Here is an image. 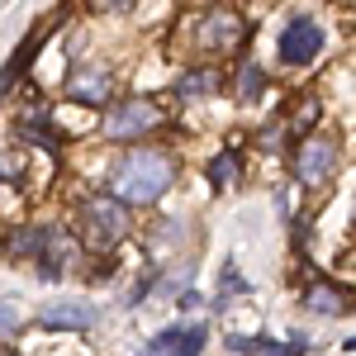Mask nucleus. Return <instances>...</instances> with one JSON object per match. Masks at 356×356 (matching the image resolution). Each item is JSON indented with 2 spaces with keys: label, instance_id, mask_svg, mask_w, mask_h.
Returning a JSON list of instances; mask_svg holds the SVG:
<instances>
[{
  "label": "nucleus",
  "instance_id": "nucleus-15",
  "mask_svg": "<svg viewBox=\"0 0 356 356\" xmlns=\"http://www.w3.org/2000/svg\"><path fill=\"white\" fill-rule=\"evenodd\" d=\"M19 176H24L19 147H5V143H0V181H19Z\"/></svg>",
  "mask_w": 356,
  "mask_h": 356
},
{
  "label": "nucleus",
  "instance_id": "nucleus-5",
  "mask_svg": "<svg viewBox=\"0 0 356 356\" xmlns=\"http://www.w3.org/2000/svg\"><path fill=\"white\" fill-rule=\"evenodd\" d=\"M33 266H38L43 280H62V275H72L81 266V243L72 233H62V228H43V243H38Z\"/></svg>",
  "mask_w": 356,
  "mask_h": 356
},
{
  "label": "nucleus",
  "instance_id": "nucleus-16",
  "mask_svg": "<svg viewBox=\"0 0 356 356\" xmlns=\"http://www.w3.org/2000/svg\"><path fill=\"white\" fill-rule=\"evenodd\" d=\"M238 81H243V86H238V95H243V100H257V95H261V67H252V62H247Z\"/></svg>",
  "mask_w": 356,
  "mask_h": 356
},
{
  "label": "nucleus",
  "instance_id": "nucleus-19",
  "mask_svg": "<svg viewBox=\"0 0 356 356\" xmlns=\"http://www.w3.org/2000/svg\"><path fill=\"white\" fill-rule=\"evenodd\" d=\"M314 114H318V100H309V105L300 110V119H295V129H300V134H304V124H314Z\"/></svg>",
  "mask_w": 356,
  "mask_h": 356
},
{
  "label": "nucleus",
  "instance_id": "nucleus-3",
  "mask_svg": "<svg viewBox=\"0 0 356 356\" xmlns=\"http://www.w3.org/2000/svg\"><path fill=\"white\" fill-rule=\"evenodd\" d=\"M243 15L233 10V5H214V10H204L200 15V24H195V43L204 48V53H228V48H238L243 43Z\"/></svg>",
  "mask_w": 356,
  "mask_h": 356
},
{
  "label": "nucleus",
  "instance_id": "nucleus-18",
  "mask_svg": "<svg viewBox=\"0 0 356 356\" xmlns=\"http://www.w3.org/2000/svg\"><path fill=\"white\" fill-rule=\"evenodd\" d=\"M19 323H24V318H19V309H15V304H0V337H15Z\"/></svg>",
  "mask_w": 356,
  "mask_h": 356
},
{
  "label": "nucleus",
  "instance_id": "nucleus-2",
  "mask_svg": "<svg viewBox=\"0 0 356 356\" xmlns=\"http://www.w3.org/2000/svg\"><path fill=\"white\" fill-rule=\"evenodd\" d=\"M81 228L90 247H119L129 238V204H119L114 195H95L81 204Z\"/></svg>",
  "mask_w": 356,
  "mask_h": 356
},
{
  "label": "nucleus",
  "instance_id": "nucleus-13",
  "mask_svg": "<svg viewBox=\"0 0 356 356\" xmlns=\"http://www.w3.org/2000/svg\"><path fill=\"white\" fill-rule=\"evenodd\" d=\"M176 90H181L186 100H204V95H219L223 90V76L214 72V67H200V72H186Z\"/></svg>",
  "mask_w": 356,
  "mask_h": 356
},
{
  "label": "nucleus",
  "instance_id": "nucleus-10",
  "mask_svg": "<svg viewBox=\"0 0 356 356\" xmlns=\"http://www.w3.org/2000/svg\"><path fill=\"white\" fill-rule=\"evenodd\" d=\"M304 309H309L314 318H337V314L352 309V295H347L337 280H309V290H304Z\"/></svg>",
  "mask_w": 356,
  "mask_h": 356
},
{
  "label": "nucleus",
  "instance_id": "nucleus-12",
  "mask_svg": "<svg viewBox=\"0 0 356 356\" xmlns=\"http://www.w3.org/2000/svg\"><path fill=\"white\" fill-rule=\"evenodd\" d=\"M238 356H304V342H275V337H228Z\"/></svg>",
  "mask_w": 356,
  "mask_h": 356
},
{
  "label": "nucleus",
  "instance_id": "nucleus-7",
  "mask_svg": "<svg viewBox=\"0 0 356 356\" xmlns=\"http://www.w3.org/2000/svg\"><path fill=\"white\" fill-rule=\"evenodd\" d=\"M318 48H323V29L314 24L309 15H295L285 24V33H280V62L285 67H309L318 57Z\"/></svg>",
  "mask_w": 356,
  "mask_h": 356
},
{
  "label": "nucleus",
  "instance_id": "nucleus-20",
  "mask_svg": "<svg viewBox=\"0 0 356 356\" xmlns=\"http://www.w3.org/2000/svg\"><path fill=\"white\" fill-rule=\"evenodd\" d=\"M352 223H356V209H352Z\"/></svg>",
  "mask_w": 356,
  "mask_h": 356
},
{
  "label": "nucleus",
  "instance_id": "nucleus-11",
  "mask_svg": "<svg viewBox=\"0 0 356 356\" xmlns=\"http://www.w3.org/2000/svg\"><path fill=\"white\" fill-rule=\"evenodd\" d=\"M110 90H114V76L105 72V67H76L72 81H67V95L81 100V105H105Z\"/></svg>",
  "mask_w": 356,
  "mask_h": 356
},
{
  "label": "nucleus",
  "instance_id": "nucleus-6",
  "mask_svg": "<svg viewBox=\"0 0 356 356\" xmlns=\"http://www.w3.org/2000/svg\"><path fill=\"white\" fill-rule=\"evenodd\" d=\"M332 166H337V143L323 134H314V138H300V147H295V181L300 186H323L332 176Z\"/></svg>",
  "mask_w": 356,
  "mask_h": 356
},
{
  "label": "nucleus",
  "instance_id": "nucleus-8",
  "mask_svg": "<svg viewBox=\"0 0 356 356\" xmlns=\"http://www.w3.org/2000/svg\"><path fill=\"white\" fill-rule=\"evenodd\" d=\"M204 323H176V328H162L138 356H200L204 352Z\"/></svg>",
  "mask_w": 356,
  "mask_h": 356
},
{
  "label": "nucleus",
  "instance_id": "nucleus-1",
  "mask_svg": "<svg viewBox=\"0 0 356 356\" xmlns=\"http://www.w3.org/2000/svg\"><path fill=\"white\" fill-rule=\"evenodd\" d=\"M171 181H176V162H171L166 152L138 147V152H129L124 162L114 166L110 195L119 200V204H152L157 195L171 191Z\"/></svg>",
  "mask_w": 356,
  "mask_h": 356
},
{
  "label": "nucleus",
  "instance_id": "nucleus-14",
  "mask_svg": "<svg viewBox=\"0 0 356 356\" xmlns=\"http://www.w3.org/2000/svg\"><path fill=\"white\" fill-rule=\"evenodd\" d=\"M209 181H214V191H233V186L243 181V162H238V152H219V157L209 162Z\"/></svg>",
  "mask_w": 356,
  "mask_h": 356
},
{
  "label": "nucleus",
  "instance_id": "nucleus-9",
  "mask_svg": "<svg viewBox=\"0 0 356 356\" xmlns=\"http://www.w3.org/2000/svg\"><path fill=\"white\" fill-rule=\"evenodd\" d=\"M95 309L81 300H57V304H43L38 309V323L43 328H57V332H86V328H95Z\"/></svg>",
  "mask_w": 356,
  "mask_h": 356
},
{
  "label": "nucleus",
  "instance_id": "nucleus-17",
  "mask_svg": "<svg viewBox=\"0 0 356 356\" xmlns=\"http://www.w3.org/2000/svg\"><path fill=\"white\" fill-rule=\"evenodd\" d=\"M228 295H252V285H247V280L233 271V266H228V271H223V280H219V304L228 300Z\"/></svg>",
  "mask_w": 356,
  "mask_h": 356
},
{
  "label": "nucleus",
  "instance_id": "nucleus-4",
  "mask_svg": "<svg viewBox=\"0 0 356 356\" xmlns=\"http://www.w3.org/2000/svg\"><path fill=\"white\" fill-rule=\"evenodd\" d=\"M157 124H162V110H157V100H147V95H134V100H119V110H110V119H105V138H114V143H129V138L152 134Z\"/></svg>",
  "mask_w": 356,
  "mask_h": 356
}]
</instances>
